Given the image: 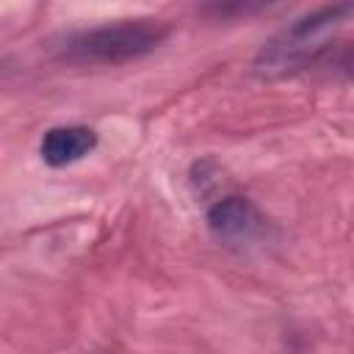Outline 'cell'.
<instances>
[{
  "label": "cell",
  "mask_w": 354,
  "mask_h": 354,
  "mask_svg": "<svg viewBox=\"0 0 354 354\" xmlns=\"http://www.w3.org/2000/svg\"><path fill=\"white\" fill-rule=\"evenodd\" d=\"M169 36V25L155 17L119 19L97 28H86L64 36L58 44L66 61L77 64H124L144 58L155 47H160Z\"/></svg>",
  "instance_id": "cell-1"
},
{
  "label": "cell",
  "mask_w": 354,
  "mask_h": 354,
  "mask_svg": "<svg viewBox=\"0 0 354 354\" xmlns=\"http://www.w3.org/2000/svg\"><path fill=\"white\" fill-rule=\"evenodd\" d=\"M351 11L354 6H324L299 17L290 28H285L268 44H263V50L254 58V72L260 77H279L293 69H301L313 58V53L321 47L318 41L335 25H340L343 17Z\"/></svg>",
  "instance_id": "cell-2"
},
{
  "label": "cell",
  "mask_w": 354,
  "mask_h": 354,
  "mask_svg": "<svg viewBox=\"0 0 354 354\" xmlns=\"http://www.w3.org/2000/svg\"><path fill=\"white\" fill-rule=\"evenodd\" d=\"M260 210L238 194L221 196L207 207V227L221 241H249L263 230Z\"/></svg>",
  "instance_id": "cell-3"
},
{
  "label": "cell",
  "mask_w": 354,
  "mask_h": 354,
  "mask_svg": "<svg viewBox=\"0 0 354 354\" xmlns=\"http://www.w3.org/2000/svg\"><path fill=\"white\" fill-rule=\"evenodd\" d=\"M97 147V133L86 124H58L41 136L39 155L47 166L64 169L83 160Z\"/></svg>",
  "instance_id": "cell-4"
},
{
  "label": "cell",
  "mask_w": 354,
  "mask_h": 354,
  "mask_svg": "<svg viewBox=\"0 0 354 354\" xmlns=\"http://www.w3.org/2000/svg\"><path fill=\"white\" fill-rule=\"evenodd\" d=\"M346 72H348V77L354 80V50H351L348 58H346Z\"/></svg>",
  "instance_id": "cell-5"
}]
</instances>
